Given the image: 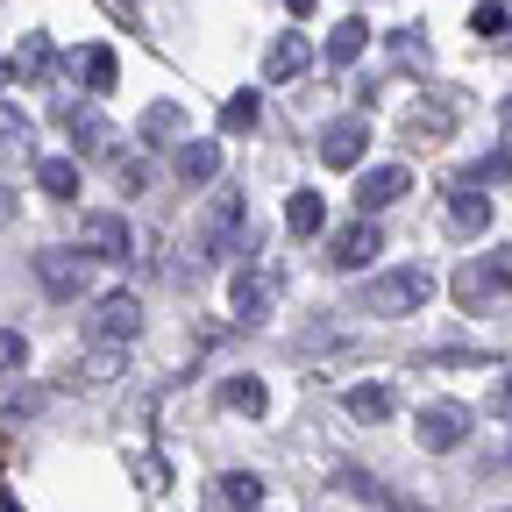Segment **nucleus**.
Returning <instances> with one entry per match:
<instances>
[{"instance_id":"7","label":"nucleus","mask_w":512,"mask_h":512,"mask_svg":"<svg viewBox=\"0 0 512 512\" xmlns=\"http://www.w3.org/2000/svg\"><path fill=\"white\" fill-rule=\"evenodd\" d=\"M420 448H463L470 441V427H477V413L470 406H456V399H434V406H420Z\"/></svg>"},{"instance_id":"15","label":"nucleus","mask_w":512,"mask_h":512,"mask_svg":"<svg viewBox=\"0 0 512 512\" xmlns=\"http://www.w3.org/2000/svg\"><path fill=\"white\" fill-rule=\"evenodd\" d=\"M342 406H349V420L377 427V420H392V413H399V392H392V384H349Z\"/></svg>"},{"instance_id":"22","label":"nucleus","mask_w":512,"mask_h":512,"mask_svg":"<svg viewBox=\"0 0 512 512\" xmlns=\"http://www.w3.org/2000/svg\"><path fill=\"white\" fill-rule=\"evenodd\" d=\"M121 370H128V356H121L114 342H93V349L79 356V384H114Z\"/></svg>"},{"instance_id":"33","label":"nucleus","mask_w":512,"mask_h":512,"mask_svg":"<svg viewBox=\"0 0 512 512\" xmlns=\"http://www.w3.org/2000/svg\"><path fill=\"white\" fill-rule=\"evenodd\" d=\"M0 136H15V143H29V114H22L15 100H0Z\"/></svg>"},{"instance_id":"29","label":"nucleus","mask_w":512,"mask_h":512,"mask_svg":"<svg viewBox=\"0 0 512 512\" xmlns=\"http://www.w3.org/2000/svg\"><path fill=\"white\" fill-rule=\"evenodd\" d=\"M427 57H434V50H427L420 29H399V36H392V64H399V72H427Z\"/></svg>"},{"instance_id":"19","label":"nucleus","mask_w":512,"mask_h":512,"mask_svg":"<svg viewBox=\"0 0 512 512\" xmlns=\"http://www.w3.org/2000/svg\"><path fill=\"white\" fill-rule=\"evenodd\" d=\"M470 36L477 43H512V0H477V8H470Z\"/></svg>"},{"instance_id":"5","label":"nucleus","mask_w":512,"mask_h":512,"mask_svg":"<svg viewBox=\"0 0 512 512\" xmlns=\"http://www.w3.org/2000/svg\"><path fill=\"white\" fill-rule=\"evenodd\" d=\"M278 292H285V278H278L271 264H249V271H235V285H228V313L256 328V320H271Z\"/></svg>"},{"instance_id":"35","label":"nucleus","mask_w":512,"mask_h":512,"mask_svg":"<svg viewBox=\"0 0 512 512\" xmlns=\"http://www.w3.org/2000/svg\"><path fill=\"white\" fill-rule=\"evenodd\" d=\"M121 185H128V192H143V185H150V171H143L136 157H121Z\"/></svg>"},{"instance_id":"6","label":"nucleus","mask_w":512,"mask_h":512,"mask_svg":"<svg viewBox=\"0 0 512 512\" xmlns=\"http://www.w3.org/2000/svg\"><path fill=\"white\" fill-rule=\"evenodd\" d=\"M136 335H143V306H136V292H107V299H93V342L128 349Z\"/></svg>"},{"instance_id":"25","label":"nucleus","mask_w":512,"mask_h":512,"mask_svg":"<svg viewBox=\"0 0 512 512\" xmlns=\"http://www.w3.org/2000/svg\"><path fill=\"white\" fill-rule=\"evenodd\" d=\"M320 221H328L320 192H292V200H285V228H292V235H320Z\"/></svg>"},{"instance_id":"27","label":"nucleus","mask_w":512,"mask_h":512,"mask_svg":"<svg viewBox=\"0 0 512 512\" xmlns=\"http://www.w3.org/2000/svg\"><path fill=\"white\" fill-rule=\"evenodd\" d=\"M79 72H86V93H107L114 86V50L107 43H86L79 50Z\"/></svg>"},{"instance_id":"32","label":"nucleus","mask_w":512,"mask_h":512,"mask_svg":"<svg viewBox=\"0 0 512 512\" xmlns=\"http://www.w3.org/2000/svg\"><path fill=\"white\" fill-rule=\"evenodd\" d=\"M29 413H43V392H8L0 399V420H29Z\"/></svg>"},{"instance_id":"13","label":"nucleus","mask_w":512,"mask_h":512,"mask_svg":"<svg viewBox=\"0 0 512 512\" xmlns=\"http://www.w3.org/2000/svg\"><path fill=\"white\" fill-rule=\"evenodd\" d=\"M136 128H143V143H157V150H185V143H192V121H185L171 100L143 107V121H136Z\"/></svg>"},{"instance_id":"26","label":"nucleus","mask_w":512,"mask_h":512,"mask_svg":"<svg viewBox=\"0 0 512 512\" xmlns=\"http://www.w3.org/2000/svg\"><path fill=\"white\" fill-rule=\"evenodd\" d=\"M256 121H264V100H256V93H235V100L221 107V136H249Z\"/></svg>"},{"instance_id":"21","label":"nucleus","mask_w":512,"mask_h":512,"mask_svg":"<svg viewBox=\"0 0 512 512\" xmlns=\"http://www.w3.org/2000/svg\"><path fill=\"white\" fill-rule=\"evenodd\" d=\"M64 128H72V150H79V157H100V150H107V136H114L100 114H79V107H64Z\"/></svg>"},{"instance_id":"1","label":"nucleus","mask_w":512,"mask_h":512,"mask_svg":"<svg viewBox=\"0 0 512 512\" xmlns=\"http://www.w3.org/2000/svg\"><path fill=\"white\" fill-rule=\"evenodd\" d=\"M448 292H456L463 313H498L512 299V249H484L477 264H463L456 278H448Z\"/></svg>"},{"instance_id":"16","label":"nucleus","mask_w":512,"mask_h":512,"mask_svg":"<svg viewBox=\"0 0 512 512\" xmlns=\"http://www.w3.org/2000/svg\"><path fill=\"white\" fill-rule=\"evenodd\" d=\"M50 72H57V50H50V36H43V29H29V36H22V50H15V79L50 86Z\"/></svg>"},{"instance_id":"23","label":"nucleus","mask_w":512,"mask_h":512,"mask_svg":"<svg viewBox=\"0 0 512 512\" xmlns=\"http://www.w3.org/2000/svg\"><path fill=\"white\" fill-rule=\"evenodd\" d=\"M221 406H228V413H249V420H264L271 392H264L256 377H228V384H221Z\"/></svg>"},{"instance_id":"24","label":"nucleus","mask_w":512,"mask_h":512,"mask_svg":"<svg viewBox=\"0 0 512 512\" xmlns=\"http://www.w3.org/2000/svg\"><path fill=\"white\" fill-rule=\"evenodd\" d=\"M363 43H370V29H363V22H342V29L328 36V64H335V72H356Z\"/></svg>"},{"instance_id":"4","label":"nucleus","mask_w":512,"mask_h":512,"mask_svg":"<svg viewBox=\"0 0 512 512\" xmlns=\"http://www.w3.org/2000/svg\"><path fill=\"white\" fill-rule=\"evenodd\" d=\"M36 278H43L50 299H79L86 278H93V256L79 242H50V249H36Z\"/></svg>"},{"instance_id":"17","label":"nucleus","mask_w":512,"mask_h":512,"mask_svg":"<svg viewBox=\"0 0 512 512\" xmlns=\"http://www.w3.org/2000/svg\"><path fill=\"white\" fill-rule=\"evenodd\" d=\"M441 136H448V107H441V100H413V107H406V143L427 150V143H441Z\"/></svg>"},{"instance_id":"2","label":"nucleus","mask_w":512,"mask_h":512,"mask_svg":"<svg viewBox=\"0 0 512 512\" xmlns=\"http://www.w3.org/2000/svg\"><path fill=\"white\" fill-rule=\"evenodd\" d=\"M427 299H434V271L427 264H399V271H384V278L363 285V313H377V320H406Z\"/></svg>"},{"instance_id":"20","label":"nucleus","mask_w":512,"mask_h":512,"mask_svg":"<svg viewBox=\"0 0 512 512\" xmlns=\"http://www.w3.org/2000/svg\"><path fill=\"white\" fill-rule=\"evenodd\" d=\"M36 185L50 200H79V157H43L36 164Z\"/></svg>"},{"instance_id":"38","label":"nucleus","mask_w":512,"mask_h":512,"mask_svg":"<svg viewBox=\"0 0 512 512\" xmlns=\"http://www.w3.org/2000/svg\"><path fill=\"white\" fill-rule=\"evenodd\" d=\"M0 512H22V505H15V491H0Z\"/></svg>"},{"instance_id":"11","label":"nucleus","mask_w":512,"mask_h":512,"mask_svg":"<svg viewBox=\"0 0 512 512\" xmlns=\"http://www.w3.org/2000/svg\"><path fill=\"white\" fill-rule=\"evenodd\" d=\"M377 249H384L377 221H349V228H335V242H328V264H335V271H363Z\"/></svg>"},{"instance_id":"34","label":"nucleus","mask_w":512,"mask_h":512,"mask_svg":"<svg viewBox=\"0 0 512 512\" xmlns=\"http://www.w3.org/2000/svg\"><path fill=\"white\" fill-rule=\"evenodd\" d=\"M136 477H143V491H164V484H171V477H164V463H157V456H143V463H136Z\"/></svg>"},{"instance_id":"39","label":"nucleus","mask_w":512,"mask_h":512,"mask_svg":"<svg viewBox=\"0 0 512 512\" xmlns=\"http://www.w3.org/2000/svg\"><path fill=\"white\" fill-rule=\"evenodd\" d=\"M8 79H15V64H0V86H8Z\"/></svg>"},{"instance_id":"30","label":"nucleus","mask_w":512,"mask_h":512,"mask_svg":"<svg viewBox=\"0 0 512 512\" xmlns=\"http://www.w3.org/2000/svg\"><path fill=\"white\" fill-rule=\"evenodd\" d=\"M29 363V342H22V328H0V377L8 370H22Z\"/></svg>"},{"instance_id":"14","label":"nucleus","mask_w":512,"mask_h":512,"mask_svg":"<svg viewBox=\"0 0 512 512\" xmlns=\"http://www.w3.org/2000/svg\"><path fill=\"white\" fill-rule=\"evenodd\" d=\"M306 64H313V43L299 36V29H285L271 50H264V79H278V86H292L299 72H306Z\"/></svg>"},{"instance_id":"3","label":"nucleus","mask_w":512,"mask_h":512,"mask_svg":"<svg viewBox=\"0 0 512 512\" xmlns=\"http://www.w3.org/2000/svg\"><path fill=\"white\" fill-rule=\"evenodd\" d=\"M235 249H256V221H249V200L242 192H214V207L200 214V256H235Z\"/></svg>"},{"instance_id":"28","label":"nucleus","mask_w":512,"mask_h":512,"mask_svg":"<svg viewBox=\"0 0 512 512\" xmlns=\"http://www.w3.org/2000/svg\"><path fill=\"white\" fill-rule=\"evenodd\" d=\"M221 498H228L235 512H256V505H264V477H249V470H228V477H221Z\"/></svg>"},{"instance_id":"8","label":"nucleus","mask_w":512,"mask_h":512,"mask_svg":"<svg viewBox=\"0 0 512 512\" xmlns=\"http://www.w3.org/2000/svg\"><path fill=\"white\" fill-rule=\"evenodd\" d=\"M79 249L100 256V264H121V256H136V235H128L121 214H86L79 221Z\"/></svg>"},{"instance_id":"36","label":"nucleus","mask_w":512,"mask_h":512,"mask_svg":"<svg viewBox=\"0 0 512 512\" xmlns=\"http://www.w3.org/2000/svg\"><path fill=\"white\" fill-rule=\"evenodd\" d=\"M15 214H22V192H8V185H0V228H8Z\"/></svg>"},{"instance_id":"9","label":"nucleus","mask_w":512,"mask_h":512,"mask_svg":"<svg viewBox=\"0 0 512 512\" xmlns=\"http://www.w3.org/2000/svg\"><path fill=\"white\" fill-rule=\"evenodd\" d=\"M363 143H370V128L356 114H342V121L320 128V164H328V171H356L363 164Z\"/></svg>"},{"instance_id":"31","label":"nucleus","mask_w":512,"mask_h":512,"mask_svg":"<svg viewBox=\"0 0 512 512\" xmlns=\"http://www.w3.org/2000/svg\"><path fill=\"white\" fill-rule=\"evenodd\" d=\"M505 164H512V157H505V150H491L484 164H470V171H463V185H498V178H505Z\"/></svg>"},{"instance_id":"12","label":"nucleus","mask_w":512,"mask_h":512,"mask_svg":"<svg viewBox=\"0 0 512 512\" xmlns=\"http://www.w3.org/2000/svg\"><path fill=\"white\" fill-rule=\"evenodd\" d=\"M448 228H456L463 242H477V235L491 228V200H484L477 185H463V178L448 185Z\"/></svg>"},{"instance_id":"18","label":"nucleus","mask_w":512,"mask_h":512,"mask_svg":"<svg viewBox=\"0 0 512 512\" xmlns=\"http://www.w3.org/2000/svg\"><path fill=\"white\" fill-rule=\"evenodd\" d=\"M178 178H185V185H214V178H221V143H207V136L185 143V150H178Z\"/></svg>"},{"instance_id":"37","label":"nucleus","mask_w":512,"mask_h":512,"mask_svg":"<svg viewBox=\"0 0 512 512\" xmlns=\"http://www.w3.org/2000/svg\"><path fill=\"white\" fill-rule=\"evenodd\" d=\"M285 8H292V15H313V0H285Z\"/></svg>"},{"instance_id":"10","label":"nucleus","mask_w":512,"mask_h":512,"mask_svg":"<svg viewBox=\"0 0 512 512\" xmlns=\"http://www.w3.org/2000/svg\"><path fill=\"white\" fill-rule=\"evenodd\" d=\"M406 192H413L406 164H377V171H363V185H356V207H363V221H370V214H384V207H399Z\"/></svg>"}]
</instances>
